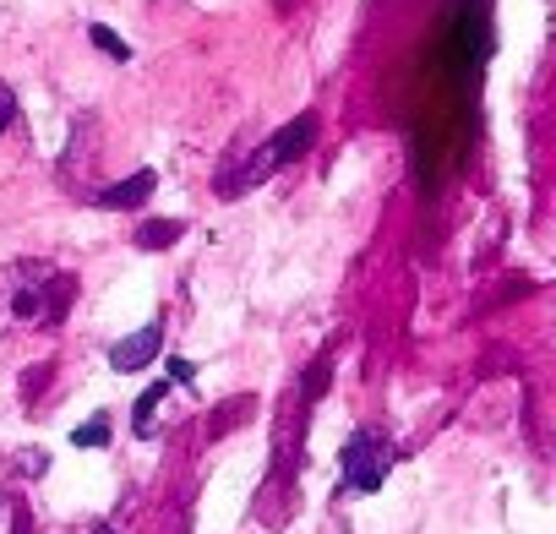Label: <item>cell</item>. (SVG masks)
Returning a JSON list of instances; mask_svg holds the SVG:
<instances>
[{"instance_id":"1","label":"cell","mask_w":556,"mask_h":534,"mask_svg":"<svg viewBox=\"0 0 556 534\" xmlns=\"http://www.w3.org/2000/svg\"><path fill=\"white\" fill-rule=\"evenodd\" d=\"M77 301V279L50 262H12L0 267V322L55 328Z\"/></svg>"},{"instance_id":"2","label":"cell","mask_w":556,"mask_h":534,"mask_svg":"<svg viewBox=\"0 0 556 534\" xmlns=\"http://www.w3.org/2000/svg\"><path fill=\"white\" fill-rule=\"evenodd\" d=\"M317 131H323V120L306 110V115H295L290 126H278L262 148H251L224 180H218V196H245L251 186H262V180H273L285 164H295V158H306L312 148H317Z\"/></svg>"},{"instance_id":"3","label":"cell","mask_w":556,"mask_h":534,"mask_svg":"<svg viewBox=\"0 0 556 534\" xmlns=\"http://www.w3.org/2000/svg\"><path fill=\"white\" fill-rule=\"evenodd\" d=\"M393 463H399L393 436L377 431V425H355L344 436V447H339V485L355 491V496H371V491H382V480L393 474Z\"/></svg>"},{"instance_id":"4","label":"cell","mask_w":556,"mask_h":534,"mask_svg":"<svg viewBox=\"0 0 556 534\" xmlns=\"http://www.w3.org/2000/svg\"><path fill=\"white\" fill-rule=\"evenodd\" d=\"M159 349H164V322H148V328L126 333V339L110 349V366H115V371H148V366L159 360Z\"/></svg>"},{"instance_id":"5","label":"cell","mask_w":556,"mask_h":534,"mask_svg":"<svg viewBox=\"0 0 556 534\" xmlns=\"http://www.w3.org/2000/svg\"><path fill=\"white\" fill-rule=\"evenodd\" d=\"M153 186H159V175H153V169H137V175H126L121 186H104L93 202H99V207H142V202L153 196Z\"/></svg>"},{"instance_id":"6","label":"cell","mask_w":556,"mask_h":534,"mask_svg":"<svg viewBox=\"0 0 556 534\" xmlns=\"http://www.w3.org/2000/svg\"><path fill=\"white\" fill-rule=\"evenodd\" d=\"M169 387H175V382L164 377V382H153V387L137 398V409H131V431H137V436H153V431H159V404L169 398Z\"/></svg>"},{"instance_id":"7","label":"cell","mask_w":556,"mask_h":534,"mask_svg":"<svg viewBox=\"0 0 556 534\" xmlns=\"http://www.w3.org/2000/svg\"><path fill=\"white\" fill-rule=\"evenodd\" d=\"M180 234H186L180 218H148V224L137 229V245H142V251H164V245H175Z\"/></svg>"},{"instance_id":"8","label":"cell","mask_w":556,"mask_h":534,"mask_svg":"<svg viewBox=\"0 0 556 534\" xmlns=\"http://www.w3.org/2000/svg\"><path fill=\"white\" fill-rule=\"evenodd\" d=\"M110 442V415H93L88 425L72 431V447H104Z\"/></svg>"},{"instance_id":"9","label":"cell","mask_w":556,"mask_h":534,"mask_svg":"<svg viewBox=\"0 0 556 534\" xmlns=\"http://www.w3.org/2000/svg\"><path fill=\"white\" fill-rule=\"evenodd\" d=\"M88 39H93V44H99L110 61H131V44H126V39H115L104 23H93V28H88Z\"/></svg>"},{"instance_id":"10","label":"cell","mask_w":556,"mask_h":534,"mask_svg":"<svg viewBox=\"0 0 556 534\" xmlns=\"http://www.w3.org/2000/svg\"><path fill=\"white\" fill-rule=\"evenodd\" d=\"M12 120H17V93H12L7 82H0V137L12 131Z\"/></svg>"},{"instance_id":"11","label":"cell","mask_w":556,"mask_h":534,"mask_svg":"<svg viewBox=\"0 0 556 534\" xmlns=\"http://www.w3.org/2000/svg\"><path fill=\"white\" fill-rule=\"evenodd\" d=\"M191 377H197V366L175 355V360H169V382H191Z\"/></svg>"}]
</instances>
